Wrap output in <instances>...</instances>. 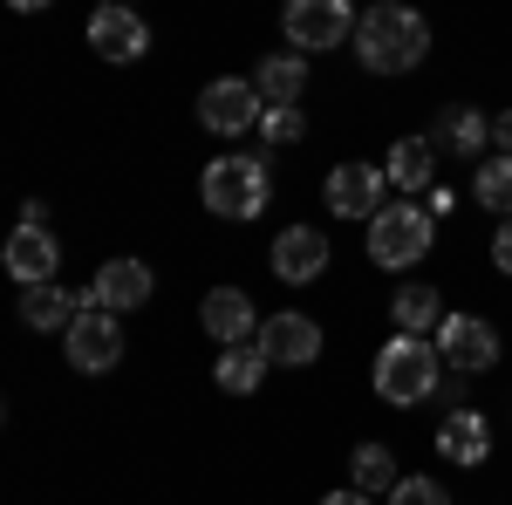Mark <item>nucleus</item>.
I'll use <instances>...</instances> for the list:
<instances>
[{
  "label": "nucleus",
  "mask_w": 512,
  "mask_h": 505,
  "mask_svg": "<svg viewBox=\"0 0 512 505\" xmlns=\"http://www.w3.org/2000/svg\"><path fill=\"white\" fill-rule=\"evenodd\" d=\"M424 55H431V28H424V14L403 7V0H376V7L355 21V62H362L369 76H410Z\"/></svg>",
  "instance_id": "1"
},
{
  "label": "nucleus",
  "mask_w": 512,
  "mask_h": 505,
  "mask_svg": "<svg viewBox=\"0 0 512 505\" xmlns=\"http://www.w3.org/2000/svg\"><path fill=\"white\" fill-rule=\"evenodd\" d=\"M437 376H444V355H437V342H424V335H390V342L376 349V369H369L376 396H383V403H396V410L431 403V396H437Z\"/></svg>",
  "instance_id": "2"
},
{
  "label": "nucleus",
  "mask_w": 512,
  "mask_h": 505,
  "mask_svg": "<svg viewBox=\"0 0 512 505\" xmlns=\"http://www.w3.org/2000/svg\"><path fill=\"white\" fill-rule=\"evenodd\" d=\"M267 164L246 151H226L205 164V178H198V198H205V212L212 219H260V205H267Z\"/></svg>",
  "instance_id": "3"
},
{
  "label": "nucleus",
  "mask_w": 512,
  "mask_h": 505,
  "mask_svg": "<svg viewBox=\"0 0 512 505\" xmlns=\"http://www.w3.org/2000/svg\"><path fill=\"white\" fill-rule=\"evenodd\" d=\"M431 239H437V219H431V205H410V198H390L376 219H369V260L376 267H417L424 253H431Z\"/></svg>",
  "instance_id": "4"
},
{
  "label": "nucleus",
  "mask_w": 512,
  "mask_h": 505,
  "mask_svg": "<svg viewBox=\"0 0 512 505\" xmlns=\"http://www.w3.org/2000/svg\"><path fill=\"white\" fill-rule=\"evenodd\" d=\"M355 21H362V14H355L349 0H287V14H280L294 55H321V48L355 41Z\"/></svg>",
  "instance_id": "5"
},
{
  "label": "nucleus",
  "mask_w": 512,
  "mask_h": 505,
  "mask_svg": "<svg viewBox=\"0 0 512 505\" xmlns=\"http://www.w3.org/2000/svg\"><path fill=\"white\" fill-rule=\"evenodd\" d=\"M62 349H69V362H76L82 376H110L123 362V328L110 308H96V301H82V314L62 328Z\"/></svg>",
  "instance_id": "6"
},
{
  "label": "nucleus",
  "mask_w": 512,
  "mask_h": 505,
  "mask_svg": "<svg viewBox=\"0 0 512 505\" xmlns=\"http://www.w3.org/2000/svg\"><path fill=\"white\" fill-rule=\"evenodd\" d=\"M260 117H267V96L246 76H219V82H205V96H198V123L212 137H246Z\"/></svg>",
  "instance_id": "7"
},
{
  "label": "nucleus",
  "mask_w": 512,
  "mask_h": 505,
  "mask_svg": "<svg viewBox=\"0 0 512 505\" xmlns=\"http://www.w3.org/2000/svg\"><path fill=\"white\" fill-rule=\"evenodd\" d=\"M431 342L444 355V369H458V376H485L499 362V328L478 321V314H444V328H437Z\"/></svg>",
  "instance_id": "8"
},
{
  "label": "nucleus",
  "mask_w": 512,
  "mask_h": 505,
  "mask_svg": "<svg viewBox=\"0 0 512 505\" xmlns=\"http://www.w3.org/2000/svg\"><path fill=\"white\" fill-rule=\"evenodd\" d=\"M89 48H96L103 62H137V55L151 48V28H144L123 0H103V7L89 14Z\"/></svg>",
  "instance_id": "9"
},
{
  "label": "nucleus",
  "mask_w": 512,
  "mask_h": 505,
  "mask_svg": "<svg viewBox=\"0 0 512 505\" xmlns=\"http://www.w3.org/2000/svg\"><path fill=\"white\" fill-rule=\"evenodd\" d=\"M151 287L158 280H151L144 260H103L82 301H96V308H110V314H130V308H151Z\"/></svg>",
  "instance_id": "10"
},
{
  "label": "nucleus",
  "mask_w": 512,
  "mask_h": 505,
  "mask_svg": "<svg viewBox=\"0 0 512 505\" xmlns=\"http://www.w3.org/2000/svg\"><path fill=\"white\" fill-rule=\"evenodd\" d=\"M260 349H267V362H280V369H308L321 355V328L308 321V314H294V308H280L260 321Z\"/></svg>",
  "instance_id": "11"
},
{
  "label": "nucleus",
  "mask_w": 512,
  "mask_h": 505,
  "mask_svg": "<svg viewBox=\"0 0 512 505\" xmlns=\"http://www.w3.org/2000/svg\"><path fill=\"white\" fill-rule=\"evenodd\" d=\"M383 185H390L383 164H335L328 171V205L342 219H376L383 212Z\"/></svg>",
  "instance_id": "12"
},
{
  "label": "nucleus",
  "mask_w": 512,
  "mask_h": 505,
  "mask_svg": "<svg viewBox=\"0 0 512 505\" xmlns=\"http://www.w3.org/2000/svg\"><path fill=\"white\" fill-rule=\"evenodd\" d=\"M437 458H444V465L478 471L485 458H492V424H485L478 410H451V417L437 424Z\"/></svg>",
  "instance_id": "13"
},
{
  "label": "nucleus",
  "mask_w": 512,
  "mask_h": 505,
  "mask_svg": "<svg viewBox=\"0 0 512 505\" xmlns=\"http://www.w3.org/2000/svg\"><path fill=\"white\" fill-rule=\"evenodd\" d=\"M55 267H62L55 233H48V226H14V239H7V273H14L21 287H41V280H55Z\"/></svg>",
  "instance_id": "14"
},
{
  "label": "nucleus",
  "mask_w": 512,
  "mask_h": 505,
  "mask_svg": "<svg viewBox=\"0 0 512 505\" xmlns=\"http://www.w3.org/2000/svg\"><path fill=\"white\" fill-rule=\"evenodd\" d=\"M198 321H205V335H212V342H226V349H233V342H246V335L260 328V308H253L239 287H212V294L198 301Z\"/></svg>",
  "instance_id": "15"
},
{
  "label": "nucleus",
  "mask_w": 512,
  "mask_h": 505,
  "mask_svg": "<svg viewBox=\"0 0 512 505\" xmlns=\"http://www.w3.org/2000/svg\"><path fill=\"white\" fill-rule=\"evenodd\" d=\"M321 267H328V239H321L315 226H287V233L274 239V273L287 287H308Z\"/></svg>",
  "instance_id": "16"
},
{
  "label": "nucleus",
  "mask_w": 512,
  "mask_h": 505,
  "mask_svg": "<svg viewBox=\"0 0 512 505\" xmlns=\"http://www.w3.org/2000/svg\"><path fill=\"white\" fill-rule=\"evenodd\" d=\"M76 314H82V294L55 287V280H41V287H28V294H21V321H28V328H41V335H48V328H69Z\"/></svg>",
  "instance_id": "17"
},
{
  "label": "nucleus",
  "mask_w": 512,
  "mask_h": 505,
  "mask_svg": "<svg viewBox=\"0 0 512 505\" xmlns=\"http://www.w3.org/2000/svg\"><path fill=\"white\" fill-rule=\"evenodd\" d=\"M390 321H396V335H424V342H431L437 328H444V301H437V287H396Z\"/></svg>",
  "instance_id": "18"
},
{
  "label": "nucleus",
  "mask_w": 512,
  "mask_h": 505,
  "mask_svg": "<svg viewBox=\"0 0 512 505\" xmlns=\"http://www.w3.org/2000/svg\"><path fill=\"white\" fill-rule=\"evenodd\" d=\"M260 369H267V349H253V342H233V349H219V362H212V376H219L226 396H253L260 389Z\"/></svg>",
  "instance_id": "19"
},
{
  "label": "nucleus",
  "mask_w": 512,
  "mask_h": 505,
  "mask_svg": "<svg viewBox=\"0 0 512 505\" xmlns=\"http://www.w3.org/2000/svg\"><path fill=\"white\" fill-rule=\"evenodd\" d=\"M253 89L267 96V110H274V103H301V89H308V62H301V55H267L260 76H253Z\"/></svg>",
  "instance_id": "20"
},
{
  "label": "nucleus",
  "mask_w": 512,
  "mask_h": 505,
  "mask_svg": "<svg viewBox=\"0 0 512 505\" xmlns=\"http://www.w3.org/2000/svg\"><path fill=\"white\" fill-rule=\"evenodd\" d=\"M383 171H390V185H403V192H424L437 178V157H431L424 137H403V144H390V164Z\"/></svg>",
  "instance_id": "21"
},
{
  "label": "nucleus",
  "mask_w": 512,
  "mask_h": 505,
  "mask_svg": "<svg viewBox=\"0 0 512 505\" xmlns=\"http://www.w3.org/2000/svg\"><path fill=\"white\" fill-rule=\"evenodd\" d=\"M472 198L485 205V212H499V219H512V157H506V151L478 164V185H472Z\"/></svg>",
  "instance_id": "22"
},
{
  "label": "nucleus",
  "mask_w": 512,
  "mask_h": 505,
  "mask_svg": "<svg viewBox=\"0 0 512 505\" xmlns=\"http://www.w3.org/2000/svg\"><path fill=\"white\" fill-rule=\"evenodd\" d=\"M349 478H355V492H390L396 485V458L383 451V444H355Z\"/></svg>",
  "instance_id": "23"
},
{
  "label": "nucleus",
  "mask_w": 512,
  "mask_h": 505,
  "mask_svg": "<svg viewBox=\"0 0 512 505\" xmlns=\"http://www.w3.org/2000/svg\"><path fill=\"white\" fill-rule=\"evenodd\" d=\"M260 137H267V144H301V137H308V117H301V103H274V110L260 117Z\"/></svg>",
  "instance_id": "24"
},
{
  "label": "nucleus",
  "mask_w": 512,
  "mask_h": 505,
  "mask_svg": "<svg viewBox=\"0 0 512 505\" xmlns=\"http://www.w3.org/2000/svg\"><path fill=\"white\" fill-rule=\"evenodd\" d=\"M390 505H451V492H444V485H431V478H396V485H390Z\"/></svg>",
  "instance_id": "25"
},
{
  "label": "nucleus",
  "mask_w": 512,
  "mask_h": 505,
  "mask_svg": "<svg viewBox=\"0 0 512 505\" xmlns=\"http://www.w3.org/2000/svg\"><path fill=\"white\" fill-rule=\"evenodd\" d=\"M444 130L458 137V151H472V157H478V144L492 137V123L478 117V110H451V123H444Z\"/></svg>",
  "instance_id": "26"
},
{
  "label": "nucleus",
  "mask_w": 512,
  "mask_h": 505,
  "mask_svg": "<svg viewBox=\"0 0 512 505\" xmlns=\"http://www.w3.org/2000/svg\"><path fill=\"white\" fill-rule=\"evenodd\" d=\"M492 267H499V273H512V219L499 226V233H492Z\"/></svg>",
  "instance_id": "27"
},
{
  "label": "nucleus",
  "mask_w": 512,
  "mask_h": 505,
  "mask_svg": "<svg viewBox=\"0 0 512 505\" xmlns=\"http://www.w3.org/2000/svg\"><path fill=\"white\" fill-rule=\"evenodd\" d=\"M424 205H431V219H444V212L458 205V192H444V185H431V198H424Z\"/></svg>",
  "instance_id": "28"
},
{
  "label": "nucleus",
  "mask_w": 512,
  "mask_h": 505,
  "mask_svg": "<svg viewBox=\"0 0 512 505\" xmlns=\"http://www.w3.org/2000/svg\"><path fill=\"white\" fill-rule=\"evenodd\" d=\"M21 226H48V198H28L21 205Z\"/></svg>",
  "instance_id": "29"
},
{
  "label": "nucleus",
  "mask_w": 512,
  "mask_h": 505,
  "mask_svg": "<svg viewBox=\"0 0 512 505\" xmlns=\"http://www.w3.org/2000/svg\"><path fill=\"white\" fill-rule=\"evenodd\" d=\"M492 144H499V151L512 157V110H506V117H499V123H492Z\"/></svg>",
  "instance_id": "30"
},
{
  "label": "nucleus",
  "mask_w": 512,
  "mask_h": 505,
  "mask_svg": "<svg viewBox=\"0 0 512 505\" xmlns=\"http://www.w3.org/2000/svg\"><path fill=\"white\" fill-rule=\"evenodd\" d=\"M369 499H376V492H355V485H349V492H328L321 505H369Z\"/></svg>",
  "instance_id": "31"
},
{
  "label": "nucleus",
  "mask_w": 512,
  "mask_h": 505,
  "mask_svg": "<svg viewBox=\"0 0 512 505\" xmlns=\"http://www.w3.org/2000/svg\"><path fill=\"white\" fill-rule=\"evenodd\" d=\"M7 7H21V14H41V7H48V0H7Z\"/></svg>",
  "instance_id": "32"
},
{
  "label": "nucleus",
  "mask_w": 512,
  "mask_h": 505,
  "mask_svg": "<svg viewBox=\"0 0 512 505\" xmlns=\"http://www.w3.org/2000/svg\"><path fill=\"white\" fill-rule=\"evenodd\" d=\"M123 7H130V0H123Z\"/></svg>",
  "instance_id": "33"
}]
</instances>
